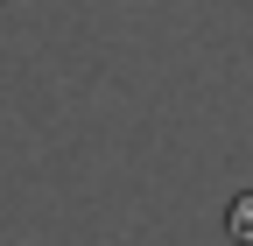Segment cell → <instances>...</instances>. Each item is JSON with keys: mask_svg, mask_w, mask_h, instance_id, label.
Here are the masks:
<instances>
[{"mask_svg": "<svg viewBox=\"0 0 253 246\" xmlns=\"http://www.w3.org/2000/svg\"><path fill=\"white\" fill-rule=\"evenodd\" d=\"M225 225H232V239H253V197H232V218Z\"/></svg>", "mask_w": 253, "mask_h": 246, "instance_id": "6da1fadb", "label": "cell"}]
</instances>
